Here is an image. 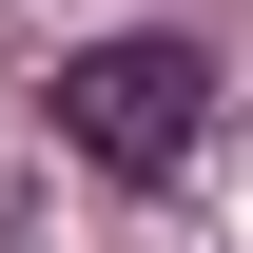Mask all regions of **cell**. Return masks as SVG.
I'll list each match as a JSON object with an SVG mask.
<instances>
[{"instance_id":"1","label":"cell","mask_w":253,"mask_h":253,"mask_svg":"<svg viewBox=\"0 0 253 253\" xmlns=\"http://www.w3.org/2000/svg\"><path fill=\"white\" fill-rule=\"evenodd\" d=\"M59 136L97 175H195V136H214V59H195V39H156V20H117V39H78L59 59Z\"/></svg>"}]
</instances>
